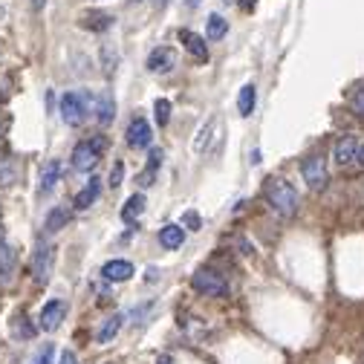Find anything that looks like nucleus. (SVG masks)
I'll return each instance as SVG.
<instances>
[{
	"label": "nucleus",
	"instance_id": "obj_3",
	"mask_svg": "<svg viewBox=\"0 0 364 364\" xmlns=\"http://www.w3.org/2000/svg\"><path fill=\"white\" fill-rule=\"evenodd\" d=\"M191 283H194V290L205 298H228V283L214 269H197Z\"/></svg>",
	"mask_w": 364,
	"mask_h": 364
},
{
	"label": "nucleus",
	"instance_id": "obj_4",
	"mask_svg": "<svg viewBox=\"0 0 364 364\" xmlns=\"http://www.w3.org/2000/svg\"><path fill=\"white\" fill-rule=\"evenodd\" d=\"M104 150V139H93V142H79L72 148V168L75 171H93L99 165V157Z\"/></svg>",
	"mask_w": 364,
	"mask_h": 364
},
{
	"label": "nucleus",
	"instance_id": "obj_36",
	"mask_svg": "<svg viewBox=\"0 0 364 364\" xmlns=\"http://www.w3.org/2000/svg\"><path fill=\"white\" fill-rule=\"evenodd\" d=\"M185 3H188V6H191V9H197V6H200V3H203V0H185Z\"/></svg>",
	"mask_w": 364,
	"mask_h": 364
},
{
	"label": "nucleus",
	"instance_id": "obj_32",
	"mask_svg": "<svg viewBox=\"0 0 364 364\" xmlns=\"http://www.w3.org/2000/svg\"><path fill=\"white\" fill-rule=\"evenodd\" d=\"M185 223H188V228H200V217H197L194 212H188V214H185Z\"/></svg>",
	"mask_w": 364,
	"mask_h": 364
},
{
	"label": "nucleus",
	"instance_id": "obj_9",
	"mask_svg": "<svg viewBox=\"0 0 364 364\" xmlns=\"http://www.w3.org/2000/svg\"><path fill=\"white\" fill-rule=\"evenodd\" d=\"M153 142V130L145 119H133L127 125V145L130 148H148Z\"/></svg>",
	"mask_w": 364,
	"mask_h": 364
},
{
	"label": "nucleus",
	"instance_id": "obj_23",
	"mask_svg": "<svg viewBox=\"0 0 364 364\" xmlns=\"http://www.w3.org/2000/svg\"><path fill=\"white\" fill-rule=\"evenodd\" d=\"M228 32V21L223 15H208V26H205V35L208 41H220V38Z\"/></svg>",
	"mask_w": 364,
	"mask_h": 364
},
{
	"label": "nucleus",
	"instance_id": "obj_28",
	"mask_svg": "<svg viewBox=\"0 0 364 364\" xmlns=\"http://www.w3.org/2000/svg\"><path fill=\"white\" fill-rule=\"evenodd\" d=\"M350 107H353V113L358 119H364V87H358L356 93H353V99H350Z\"/></svg>",
	"mask_w": 364,
	"mask_h": 364
},
{
	"label": "nucleus",
	"instance_id": "obj_27",
	"mask_svg": "<svg viewBox=\"0 0 364 364\" xmlns=\"http://www.w3.org/2000/svg\"><path fill=\"white\" fill-rule=\"evenodd\" d=\"M55 361V347L52 344H44L41 350L35 353V358H32V364H52Z\"/></svg>",
	"mask_w": 364,
	"mask_h": 364
},
{
	"label": "nucleus",
	"instance_id": "obj_19",
	"mask_svg": "<svg viewBox=\"0 0 364 364\" xmlns=\"http://www.w3.org/2000/svg\"><path fill=\"white\" fill-rule=\"evenodd\" d=\"M182 240H185V232H182V225L171 223V225L159 228V243H162L165 248H180V246H182Z\"/></svg>",
	"mask_w": 364,
	"mask_h": 364
},
{
	"label": "nucleus",
	"instance_id": "obj_13",
	"mask_svg": "<svg viewBox=\"0 0 364 364\" xmlns=\"http://www.w3.org/2000/svg\"><path fill=\"white\" fill-rule=\"evenodd\" d=\"M58 180H61V159H49L41 168V185H38V191H41V194H49V191L58 185Z\"/></svg>",
	"mask_w": 364,
	"mask_h": 364
},
{
	"label": "nucleus",
	"instance_id": "obj_8",
	"mask_svg": "<svg viewBox=\"0 0 364 364\" xmlns=\"http://www.w3.org/2000/svg\"><path fill=\"white\" fill-rule=\"evenodd\" d=\"M174 67H177V52L171 49V47H157V49L148 55V70L150 72H162L165 75V72H171Z\"/></svg>",
	"mask_w": 364,
	"mask_h": 364
},
{
	"label": "nucleus",
	"instance_id": "obj_37",
	"mask_svg": "<svg viewBox=\"0 0 364 364\" xmlns=\"http://www.w3.org/2000/svg\"><path fill=\"white\" fill-rule=\"evenodd\" d=\"M356 159H358V162L364 165V148H358V157H356Z\"/></svg>",
	"mask_w": 364,
	"mask_h": 364
},
{
	"label": "nucleus",
	"instance_id": "obj_6",
	"mask_svg": "<svg viewBox=\"0 0 364 364\" xmlns=\"http://www.w3.org/2000/svg\"><path fill=\"white\" fill-rule=\"evenodd\" d=\"M61 119L70 127H79L87 119V104H84V95L79 93H64L61 95Z\"/></svg>",
	"mask_w": 364,
	"mask_h": 364
},
{
	"label": "nucleus",
	"instance_id": "obj_25",
	"mask_svg": "<svg viewBox=\"0 0 364 364\" xmlns=\"http://www.w3.org/2000/svg\"><path fill=\"white\" fill-rule=\"evenodd\" d=\"M15 335H17V338H24V341L35 335V327L29 324L26 315H17V318H15Z\"/></svg>",
	"mask_w": 364,
	"mask_h": 364
},
{
	"label": "nucleus",
	"instance_id": "obj_21",
	"mask_svg": "<svg viewBox=\"0 0 364 364\" xmlns=\"http://www.w3.org/2000/svg\"><path fill=\"white\" fill-rule=\"evenodd\" d=\"M15 180H17V165H15V159L9 157V153H0V185L9 188V185H15Z\"/></svg>",
	"mask_w": 364,
	"mask_h": 364
},
{
	"label": "nucleus",
	"instance_id": "obj_20",
	"mask_svg": "<svg viewBox=\"0 0 364 364\" xmlns=\"http://www.w3.org/2000/svg\"><path fill=\"white\" fill-rule=\"evenodd\" d=\"M122 324H125V315H110L104 324H102V330H99V335H95V338H99V344H110L113 338H116L119 335V330H122Z\"/></svg>",
	"mask_w": 364,
	"mask_h": 364
},
{
	"label": "nucleus",
	"instance_id": "obj_30",
	"mask_svg": "<svg viewBox=\"0 0 364 364\" xmlns=\"http://www.w3.org/2000/svg\"><path fill=\"white\" fill-rule=\"evenodd\" d=\"M162 165V150H150V171H157Z\"/></svg>",
	"mask_w": 364,
	"mask_h": 364
},
{
	"label": "nucleus",
	"instance_id": "obj_16",
	"mask_svg": "<svg viewBox=\"0 0 364 364\" xmlns=\"http://www.w3.org/2000/svg\"><path fill=\"white\" fill-rule=\"evenodd\" d=\"M142 214H145V197H142V194L127 197V203H125V208H122V220H125L127 225H133V223H139Z\"/></svg>",
	"mask_w": 364,
	"mask_h": 364
},
{
	"label": "nucleus",
	"instance_id": "obj_22",
	"mask_svg": "<svg viewBox=\"0 0 364 364\" xmlns=\"http://www.w3.org/2000/svg\"><path fill=\"white\" fill-rule=\"evenodd\" d=\"M95 113H99V122L102 125H110L113 116H116V102H113L110 93H102L99 95V107H95Z\"/></svg>",
	"mask_w": 364,
	"mask_h": 364
},
{
	"label": "nucleus",
	"instance_id": "obj_34",
	"mask_svg": "<svg viewBox=\"0 0 364 364\" xmlns=\"http://www.w3.org/2000/svg\"><path fill=\"white\" fill-rule=\"evenodd\" d=\"M157 364H174V358H171V356H159Z\"/></svg>",
	"mask_w": 364,
	"mask_h": 364
},
{
	"label": "nucleus",
	"instance_id": "obj_1",
	"mask_svg": "<svg viewBox=\"0 0 364 364\" xmlns=\"http://www.w3.org/2000/svg\"><path fill=\"white\" fill-rule=\"evenodd\" d=\"M266 203L272 205L275 214L290 220L298 212V191L292 188V182H286V180H269L266 182Z\"/></svg>",
	"mask_w": 364,
	"mask_h": 364
},
{
	"label": "nucleus",
	"instance_id": "obj_29",
	"mask_svg": "<svg viewBox=\"0 0 364 364\" xmlns=\"http://www.w3.org/2000/svg\"><path fill=\"white\" fill-rule=\"evenodd\" d=\"M122 174H125V168H122V162H116V168H113V174H110V185L113 188L122 185Z\"/></svg>",
	"mask_w": 364,
	"mask_h": 364
},
{
	"label": "nucleus",
	"instance_id": "obj_18",
	"mask_svg": "<svg viewBox=\"0 0 364 364\" xmlns=\"http://www.w3.org/2000/svg\"><path fill=\"white\" fill-rule=\"evenodd\" d=\"M67 223H70V212L64 205H55L52 212L47 214V220H44V228L49 235H55V232H61V228H67Z\"/></svg>",
	"mask_w": 364,
	"mask_h": 364
},
{
	"label": "nucleus",
	"instance_id": "obj_12",
	"mask_svg": "<svg viewBox=\"0 0 364 364\" xmlns=\"http://www.w3.org/2000/svg\"><path fill=\"white\" fill-rule=\"evenodd\" d=\"M99 194H102V182L93 177V180H90V182H87V185H84V188L79 191V194H75L72 205L79 208V212H87V208H90V205H93L95 200H99Z\"/></svg>",
	"mask_w": 364,
	"mask_h": 364
},
{
	"label": "nucleus",
	"instance_id": "obj_15",
	"mask_svg": "<svg viewBox=\"0 0 364 364\" xmlns=\"http://www.w3.org/2000/svg\"><path fill=\"white\" fill-rule=\"evenodd\" d=\"M15 263H17L15 252H12L6 243H0V286L12 283V278H15Z\"/></svg>",
	"mask_w": 364,
	"mask_h": 364
},
{
	"label": "nucleus",
	"instance_id": "obj_38",
	"mask_svg": "<svg viewBox=\"0 0 364 364\" xmlns=\"http://www.w3.org/2000/svg\"><path fill=\"white\" fill-rule=\"evenodd\" d=\"M168 3V0H157V6H165Z\"/></svg>",
	"mask_w": 364,
	"mask_h": 364
},
{
	"label": "nucleus",
	"instance_id": "obj_39",
	"mask_svg": "<svg viewBox=\"0 0 364 364\" xmlns=\"http://www.w3.org/2000/svg\"><path fill=\"white\" fill-rule=\"evenodd\" d=\"M0 243H3V225H0Z\"/></svg>",
	"mask_w": 364,
	"mask_h": 364
},
{
	"label": "nucleus",
	"instance_id": "obj_33",
	"mask_svg": "<svg viewBox=\"0 0 364 364\" xmlns=\"http://www.w3.org/2000/svg\"><path fill=\"white\" fill-rule=\"evenodd\" d=\"M240 6H243L246 12H252V9L258 6V0H240Z\"/></svg>",
	"mask_w": 364,
	"mask_h": 364
},
{
	"label": "nucleus",
	"instance_id": "obj_26",
	"mask_svg": "<svg viewBox=\"0 0 364 364\" xmlns=\"http://www.w3.org/2000/svg\"><path fill=\"white\" fill-rule=\"evenodd\" d=\"M153 113H157L159 127H165L168 119H171V102H168V99H157V104H153Z\"/></svg>",
	"mask_w": 364,
	"mask_h": 364
},
{
	"label": "nucleus",
	"instance_id": "obj_10",
	"mask_svg": "<svg viewBox=\"0 0 364 364\" xmlns=\"http://www.w3.org/2000/svg\"><path fill=\"white\" fill-rule=\"evenodd\" d=\"M180 44L194 55L197 61H208V47H205V38L191 32V29H180Z\"/></svg>",
	"mask_w": 364,
	"mask_h": 364
},
{
	"label": "nucleus",
	"instance_id": "obj_2",
	"mask_svg": "<svg viewBox=\"0 0 364 364\" xmlns=\"http://www.w3.org/2000/svg\"><path fill=\"white\" fill-rule=\"evenodd\" d=\"M52 269H55V246L47 243V240H38L35 252H32V278L35 283H49L52 278Z\"/></svg>",
	"mask_w": 364,
	"mask_h": 364
},
{
	"label": "nucleus",
	"instance_id": "obj_11",
	"mask_svg": "<svg viewBox=\"0 0 364 364\" xmlns=\"http://www.w3.org/2000/svg\"><path fill=\"white\" fill-rule=\"evenodd\" d=\"M356 157H358V139L356 136H341L335 142V148H333V159L338 165H350Z\"/></svg>",
	"mask_w": 364,
	"mask_h": 364
},
{
	"label": "nucleus",
	"instance_id": "obj_24",
	"mask_svg": "<svg viewBox=\"0 0 364 364\" xmlns=\"http://www.w3.org/2000/svg\"><path fill=\"white\" fill-rule=\"evenodd\" d=\"M110 24H113V17H110V15H104V12L84 15V26H87V29H93V32H104V29H110Z\"/></svg>",
	"mask_w": 364,
	"mask_h": 364
},
{
	"label": "nucleus",
	"instance_id": "obj_17",
	"mask_svg": "<svg viewBox=\"0 0 364 364\" xmlns=\"http://www.w3.org/2000/svg\"><path fill=\"white\" fill-rule=\"evenodd\" d=\"M255 104H258V87H255V84H243V90H240V95H237L240 116H252Z\"/></svg>",
	"mask_w": 364,
	"mask_h": 364
},
{
	"label": "nucleus",
	"instance_id": "obj_31",
	"mask_svg": "<svg viewBox=\"0 0 364 364\" xmlns=\"http://www.w3.org/2000/svg\"><path fill=\"white\" fill-rule=\"evenodd\" d=\"M58 364H79V358H75V353H72V350H64Z\"/></svg>",
	"mask_w": 364,
	"mask_h": 364
},
{
	"label": "nucleus",
	"instance_id": "obj_5",
	"mask_svg": "<svg viewBox=\"0 0 364 364\" xmlns=\"http://www.w3.org/2000/svg\"><path fill=\"white\" fill-rule=\"evenodd\" d=\"M301 174H303V182L312 191H321L324 185H327V159L312 153V157H306L301 162Z\"/></svg>",
	"mask_w": 364,
	"mask_h": 364
},
{
	"label": "nucleus",
	"instance_id": "obj_14",
	"mask_svg": "<svg viewBox=\"0 0 364 364\" xmlns=\"http://www.w3.org/2000/svg\"><path fill=\"white\" fill-rule=\"evenodd\" d=\"M102 275H104V280L122 283V280H127L133 275V263H127V260H110V263H104Z\"/></svg>",
	"mask_w": 364,
	"mask_h": 364
},
{
	"label": "nucleus",
	"instance_id": "obj_35",
	"mask_svg": "<svg viewBox=\"0 0 364 364\" xmlns=\"http://www.w3.org/2000/svg\"><path fill=\"white\" fill-rule=\"evenodd\" d=\"M29 3H32V9H44L47 0H29Z\"/></svg>",
	"mask_w": 364,
	"mask_h": 364
},
{
	"label": "nucleus",
	"instance_id": "obj_7",
	"mask_svg": "<svg viewBox=\"0 0 364 364\" xmlns=\"http://www.w3.org/2000/svg\"><path fill=\"white\" fill-rule=\"evenodd\" d=\"M64 318H67V301L52 298V301L44 303L41 315H38V327H41L44 333H55V330L61 327V321H64Z\"/></svg>",
	"mask_w": 364,
	"mask_h": 364
}]
</instances>
